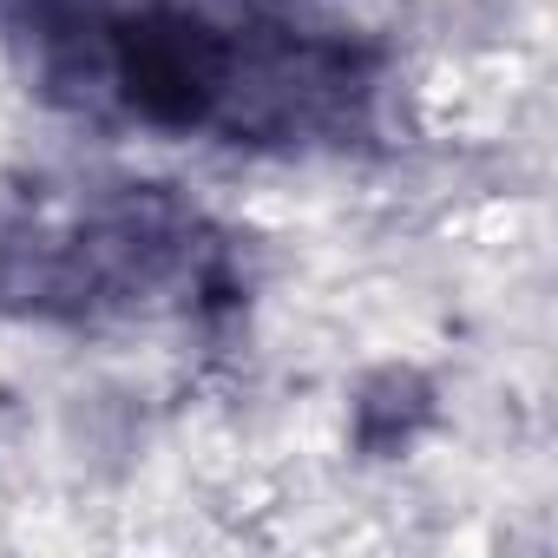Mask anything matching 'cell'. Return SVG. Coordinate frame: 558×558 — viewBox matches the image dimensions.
Here are the masks:
<instances>
[{"label": "cell", "instance_id": "cell-1", "mask_svg": "<svg viewBox=\"0 0 558 558\" xmlns=\"http://www.w3.org/2000/svg\"><path fill=\"white\" fill-rule=\"evenodd\" d=\"M119 80L132 93V106L158 125H197L223 80H230V53L204 21L184 14H145L125 27L119 40Z\"/></svg>", "mask_w": 558, "mask_h": 558}]
</instances>
